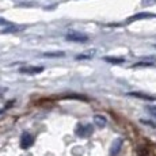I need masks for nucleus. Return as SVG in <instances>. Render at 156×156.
Here are the masks:
<instances>
[{
  "instance_id": "1",
  "label": "nucleus",
  "mask_w": 156,
  "mask_h": 156,
  "mask_svg": "<svg viewBox=\"0 0 156 156\" xmlns=\"http://www.w3.org/2000/svg\"><path fill=\"white\" fill-rule=\"evenodd\" d=\"M65 40L69 41V42H77V44H84L88 41V37L86 34L76 30H69V31L65 34Z\"/></svg>"
},
{
  "instance_id": "2",
  "label": "nucleus",
  "mask_w": 156,
  "mask_h": 156,
  "mask_svg": "<svg viewBox=\"0 0 156 156\" xmlns=\"http://www.w3.org/2000/svg\"><path fill=\"white\" fill-rule=\"evenodd\" d=\"M44 71V67H22L19 68V73H25V75H37V73H41Z\"/></svg>"
},
{
  "instance_id": "3",
  "label": "nucleus",
  "mask_w": 156,
  "mask_h": 156,
  "mask_svg": "<svg viewBox=\"0 0 156 156\" xmlns=\"http://www.w3.org/2000/svg\"><path fill=\"white\" fill-rule=\"evenodd\" d=\"M145 18H156V15L151 14V12H141V14L133 15L132 18H129V22H134V20H139V19H145Z\"/></svg>"
},
{
  "instance_id": "4",
  "label": "nucleus",
  "mask_w": 156,
  "mask_h": 156,
  "mask_svg": "<svg viewBox=\"0 0 156 156\" xmlns=\"http://www.w3.org/2000/svg\"><path fill=\"white\" fill-rule=\"evenodd\" d=\"M128 95H130V97H136V98H140V99H145V101H154V99H155L154 97H149V95L141 94V92H129Z\"/></svg>"
},
{
  "instance_id": "5",
  "label": "nucleus",
  "mask_w": 156,
  "mask_h": 156,
  "mask_svg": "<svg viewBox=\"0 0 156 156\" xmlns=\"http://www.w3.org/2000/svg\"><path fill=\"white\" fill-rule=\"evenodd\" d=\"M103 60L107 62H112V64H122L125 61L121 57H103Z\"/></svg>"
},
{
  "instance_id": "6",
  "label": "nucleus",
  "mask_w": 156,
  "mask_h": 156,
  "mask_svg": "<svg viewBox=\"0 0 156 156\" xmlns=\"http://www.w3.org/2000/svg\"><path fill=\"white\" fill-rule=\"evenodd\" d=\"M31 143H33L31 136H29V134H23V139H22V147H23V148L29 147Z\"/></svg>"
},
{
  "instance_id": "7",
  "label": "nucleus",
  "mask_w": 156,
  "mask_h": 156,
  "mask_svg": "<svg viewBox=\"0 0 156 156\" xmlns=\"http://www.w3.org/2000/svg\"><path fill=\"white\" fill-rule=\"evenodd\" d=\"M95 122H97L99 126H103L105 122H106V119H105L102 115H95Z\"/></svg>"
},
{
  "instance_id": "8",
  "label": "nucleus",
  "mask_w": 156,
  "mask_h": 156,
  "mask_svg": "<svg viewBox=\"0 0 156 156\" xmlns=\"http://www.w3.org/2000/svg\"><path fill=\"white\" fill-rule=\"evenodd\" d=\"M154 62H145V61H140L137 64H134V67H154Z\"/></svg>"
},
{
  "instance_id": "9",
  "label": "nucleus",
  "mask_w": 156,
  "mask_h": 156,
  "mask_svg": "<svg viewBox=\"0 0 156 156\" xmlns=\"http://www.w3.org/2000/svg\"><path fill=\"white\" fill-rule=\"evenodd\" d=\"M45 57H61L64 56V52H57V53H44Z\"/></svg>"
},
{
  "instance_id": "10",
  "label": "nucleus",
  "mask_w": 156,
  "mask_h": 156,
  "mask_svg": "<svg viewBox=\"0 0 156 156\" xmlns=\"http://www.w3.org/2000/svg\"><path fill=\"white\" fill-rule=\"evenodd\" d=\"M139 155H140V156H147L145 149H144V148H140V149H139Z\"/></svg>"
},
{
  "instance_id": "11",
  "label": "nucleus",
  "mask_w": 156,
  "mask_h": 156,
  "mask_svg": "<svg viewBox=\"0 0 156 156\" xmlns=\"http://www.w3.org/2000/svg\"><path fill=\"white\" fill-rule=\"evenodd\" d=\"M0 25H7V20H4V19L0 18Z\"/></svg>"
},
{
  "instance_id": "12",
  "label": "nucleus",
  "mask_w": 156,
  "mask_h": 156,
  "mask_svg": "<svg viewBox=\"0 0 156 156\" xmlns=\"http://www.w3.org/2000/svg\"><path fill=\"white\" fill-rule=\"evenodd\" d=\"M155 48H156V45H155Z\"/></svg>"
}]
</instances>
